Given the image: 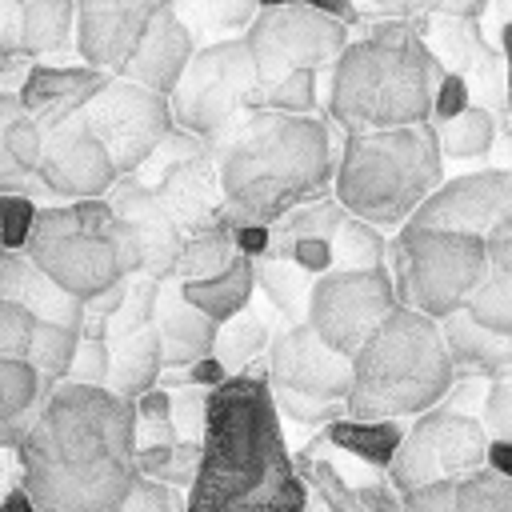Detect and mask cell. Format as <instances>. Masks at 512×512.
Segmentation results:
<instances>
[{"mask_svg":"<svg viewBox=\"0 0 512 512\" xmlns=\"http://www.w3.org/2000/svg\"><path fill=\"white\" fill-rule=\"evenodd\" d=\"M36 512H120L136 484V404L96 384H56L16 448Z\"/></svg>","mask_w":512,"mask_h":512,"instance_id":"obj_1","label":"cell"},{"mask_svg":"<svg viewBox=\"0 0 512 512\" xmlns=\"http://www.w3.org/2000/svg\"><path fill=\"white\" fill-rule=\"evenodd\" d=\"M312 492L284 440L268 372L228 376L208 392L200 468L188 512H308Z\"/></svg>","mask_w":512,"mask_h":512,"instance_id":"obj_2","label":"cell"},{"mask_svg":"<svg viewBox=\"0 0 512 512\" xmlns=\"http://www.w3.org/2000/svg\"><path fill=\"white\" fill-rule=\"evenodd\" d=\"M224 216L232 224H276L332 192L336 148L328 116L244 112L212 144Z\"/></svg>","mask_w":512,"mask_h":512,"instance_id":"obj_3","label":"cell"},{"mask_svg":"<svg viewBox=\"0 0 512 512\" xmlns=\"http://www.w3.org/2000/svg\"><path fill=\"white\" fill-rule=\"evenodd\" d=\"M440 80L444 60L408 24H380L336 56L324 108L344 136L432 124Z\"/></svg>","mask_w":512,"mask_h":512,"instance_id":"obj_4","label":"cell"},{"mask_svg":"<svg viewBox=\"0 0 512 512\" xmlns=\"http://www.w3.org/2000/svg\"><path fill=\"white\" fill-rule=\"evenodd\" d=\"M456 364L448 356L440 320L396 304L388 320L352 356V388L344 412L352 420H416L448 400Z\"/></svg>","mask_w":512,"mask_h":512,"instance_id":"obj_5","label":"cell"},{"mask_svg":"<svg viewBox=\"0 0 512 512\" xmlns=\"http://www.w3.org/2000/svg\"><path fill=\"white\" fill-rule=\"evenodd\" d=\"M444 184V156L432 124L348 132L336 148L332 196L380 232H400Z\"/></svg>","mask_w":512,"mask_h":512,"instance_id":"obj_6","label":"cell"},{"mask_svg":"<svg viewBox=\"0 0 512 512\" xmlns=\"http://www.w3.org/2000/svg\"><path fill=\"white\" fill-rule=\"evenodd\" d=\"M24 252L36 268H44L80 304H88L104 288L144 272L140 244H136L132 228L116 216L108 196L40 204Z\"/></svg>","mask_w":512,"mask_h":512,"instance_id":"obj_7","label":"cell"},{"mask_svg":"<svg viewBox=\"0 0 512 512\" xmlns=\"http://www.w3.org/2000/svg\"><path fill=\"white\" fill-rule=\"evenodd\" d=\"M388 272L396 280L400 304L444 320L464 312L472 292L488 272L484 236H460L444 228L404 224L388 244Z\"/></svg>","mask_w":512,"mask_h":512,"instance_id":"obj_8","label":"cell"},{"mask_svg":"<svg viewBox=\"0 0 512 512\" xmlns=\"http://www.w3.org/2000/svg\"><path fill=\"white\" fill-rule=\"evenodd\" d=\"M260 88V68L244 36H224L196 48L188 72L180 76L172 100L176 128L204 140L208 148L248 112L252 92Z\"/></svg>","mask_w":512,"mask_h":512,"instance_id":"obj_9","label":"cell"},{"mask_svg":"<svg viewBox=\"0 0 512 512\" xmlns=\"http://www.w3.org/2000/svg\"><path fill=\"white\" fill-rule=\"evenodd\" d=\"M488 448H492V436L476 412L436 404L416 420H408L404 440L388 464V480L400 496L432 480H456L488 468Z\"/></svg>","mask_w":512,"mask_h":512,"instance_id":"obj_10","label":"cell"},{"mask_svg":"<svg viewBox=\"0 0 512 512\" xmlns=\"http://www.w3.org/2000/svg\"><path fill=\"white\" fill-rule=\"evenodd\" d=\"M260 80H280L288 72L312 68L324 72L336 64V56L348 48V24L304 4H280V8H256L248 28L240 32Z\"/></svg>","mask_w":512,"mask_h":512,"instance_id":"obj_11","label":"cell"},{"mask_svg":"<svg viewBox=\"0 0 512 512\" xmlns=\"http://www.w3.org/2000/svg\"><path fill=\"white\" fill-rule=\"evenodd\" d=\"M80 116L92 136L108 148L120 176H136L176 128L172 100L128 76H112Z\"/></svg>","mask_w":512,"mask_h":512,"instance_id":"obj_12","label":"cell"},{"mask_svg":"<svg viewBox=\"0 0 512 512\" xmlns=\"http://www.w3.org/2000/svg\"><path fill=\"white\" fill-rule=\"evenodd\" d=\"M396 304H400V292L388 268H336L312 284L304 320L336 352L356 356Z\"/></svg>","mask_w":512,"mask_h":512,"instance_id":"obj_13","label":"cell"},{"mask_svg":"<svg viewBox=\"0 0 512 512\" xmlns=\"http://www.w3.org/2000/svg\"><path fill=\"white\" fill-rule=\"evenodd\" d=\"M136 176L156 188V196L164 200L172 220L184 228V236L224 216V192H220L212 148L180 128L168 132V140L152 152V160Z\"/></svg>","mask_w":512,"mask_h":512,"instance_id":"obj_14","label":"cell"},{"mask_svg":"<svg viewBox=\"0 0 512 512\" xmlns=\"http://www.w3.org/2000/svg\"><path fill=\"white\" fill-rule=\"evenodd\" d=\"M264 372L276 392H292V396H308V400H324V404H344V396L352 388V356H344L328 340H320V332L308 320L284 324L272 336Z\"/></svg>","mask_w":512,"mask_h":512,"instance_id":"obj_15","label":"cell"},{"mask_svg":"<svg viewBox=\"0 0 512 512\" xmlns=\"http://www.w3.org/2000/svg\"><path fill=\"white\" fill-rule=\"evenodd\" d=\"M120 172L108 156V148L92 136L84 116L64 120L60 128L44 132V156L36 168V192L52 204L68 200H100L116 188Z\"/></svg>","mask_w":512,"mask_h":512,"instance_id":"obj_16","label":"cell"},{"mask_svg":"<svg viewBox=\"0 0 512 512\" xmlns=\"http://www.w3.org/2000/svg\"><path fill=\"white\" fill-rule=\"evenodd\" d=\"M508 216H512V172L480 168V172L444 176V184L416 208V216L408 224L444 228V232H460V236H488Z\"/></svg>","mask_w":512,"mask_h":512,"instance_id":"obj_17","label":"cell"},{"mask_svg":"<svg viewBox=\"0 0 512 512\" xmlns=\"http://www.w3.org/2000/svg\"><path fill=\"white\" fill-rule=\"evenodd\" d=\"M296 468L324 512H404L400 492L392 488L388 472L360 464L356 456L332 448L324 436L296 456Z\"/></svg>","mask_w":512,"mask_h":512,"instance_id":"obj_18","label":"cell"},{"mask_svg":"<svg viewBox=\"0 0 512 512\" xmlns=\"http://www.w3.org/2000/svg\"><path fill=\"white\" fill-rule=\"evenodd\" d=\"M176 0H76V56L120 76L148 24Z\"/></svg>","mask_w":512,"mask_h":512,"instance_id":"obj_19","label":"cell"},{"mask_svg":"<svg viewBox=\"0 0 512 512\" xmlns=\"http://www.w3.org/2000/svg\"><path fill=\"white\" fill-rule=\"evenodd\" d=\"M108 200L140 244L144 276L176 280V264H180V252H184V228L172 220V212L164 208L156 188L144 184L140 176H120L116 188L108 192Z\"/></svg>","mask_w":512,"mask_h":512,"instance_id":"obj_20","label":"cell"},{"mask_svg":"<svg viewBox=\"0 0 512 512\" xmlns=\"http://www.w3.org/2000/svg\"><path fill=\"white\" fill-rule=\"evenodd\" d=\"M108 80L112 72H100L92 64H28L20 80V104L44 132H52L64 120H76Z\"/></svg>","mask_w":512,"mask_h":512,"instance_id":"obj_21","label":"cell"},{"mask_svg":"<svg viewBox=\"0 0 512 512\" xmlns=\"http://www.w3.org/2000/svg\"><path fill=\"white\" fill-rule=\"evenodd\" d=\"M192 56H196V28L180 16L176 4H168L148 24V32L140 36L136 52L120 68V76H128V80H136V84H144V88H152L160 96H172L180 76L192 64Z\"/></svg>","mask_w":512,"mask_h":512,"instance_id":"obj_22","label":"cell"},{"mask_svg":"<svg viewBox=\"0 0 512 512\" xmlns=\"http://www.w3.org/2000/svg\"><path fill=\"white\" fill-rule=\"evenodd\" d=\"M152 328L160 332V344H164V372H184L196 360L212 356L216 336H220V324L204 316L196 304H188V296L180 292V280L160 284Z\"/></svg>","mask_w":512,"mask_h":512,"instance_id":"obj_23","label":"cell"},{"mask_svg":"<svg viewBox=\"0 0 512 512\" xmlns=\"http://www.w3.org/2000/svg\"><path fill=\"white\" fill-rule=\"evenodd\" d=\"M0 300L20 304L36 320H48V324H72V328L84 324V304L68 296L44 268H36L28 252L0 248Z\"/></svg>","mask_w":512,"mask_h":512,"instance_id":"obj_24","label":"cell"},{"mask_svg":"<svg viewBox=\"0 0 512 512\" xmlns=\"http://www.w3.org/2000/svg\"><path fill=\"white\" fill-rule=\"evenodd\" d=\"M404 512H512V476L480 468L456 480H432L400 496Z\"/></svg>","mask_w":512,"mask_h":512,"instance_id":"obj_25","label":"cell"},{"mask_svg":"<svg viewBox=\"0 0 512 512\" xmlns=\"http://www.w3.org/2000/svg\"><path fill=\"white\" fill-rule=\"evenodd\" d=\"M488 272L468 300V316L500 336H512V224H496L488 236Z\"/></svg>","mask_w":512,"mask_h":512,"instance_id":"obj_26","label":"cell"},{"mask_svg":"<svg viewBox=\"0 0 512 512\" xmlns=\"http://www.w3.org/2000/svg\"><path fill=\"white\" fill-rule=\"evenodd\" d=\"M440 332H444V344H448V356H452L456 372L488 376V380L512 372V336H500V332L476 324L468 312L444 316Z\"/></svg>","mask_w":512,"mask_h":512,"instance_id":"obj_27","label":"cell"},{"mask_svg":"<svg viewBox=\"0 0 512 512\" xmlns=\"http://www.w3.org/2000/svg\"><path fill=\"white\" fill-rule=\"evenodd\" d=\"M48 388L40 372L20 356H0V448H20L32 432Z\"/></svg>","mask_w":512,"mask_h":512,"instance_id":"obj_28","label":"cell"},{"mask_svg":"<svg viewBox=\"0 0 512 512\" xmlns=\"http://www.w3.org/2000/svg\"><path fill=\"white\" fill-rule=\"evenodd\" d=\"M108 344H112L108 388L116 396L136 404L144 392L160 388V380H164V344H160V332L152 324L140 328V332H128V336H116Z\"/></svg>","mask_w":512,"mask_h":512,"instance_id":"obj_29","label":"cell"},{"mask_svg":"<svg viewBox=\"0 0 512 512\" xmlns=\"http://www.w3.org/2000/svg\"><path fill=\"white\" fill-rule=\"evenodd\" d=\"M76 48V0H20V52L32 64Z\"/></svg>","mask_w":512,"mask_h":512,"instance_id":"obj_30","label":"cell"},{"mask_svg":"<svg viewBox=\"0 0 512 512\" xmlns=\"http://www.w3.org/2000/svg\"><path fill=\"white\" fill-rule=\"evenodd\" d=\"M180 292L188 296V304H196L204 316H212L216 324L240 316L244 308H252L256 296V260L252 256H236L220 276L208 280H180Z\"/></svg>","mask_w":512,"mask_h":512,"instance_id":"obj_31","label":"cell"},{"mask_svg":"<svg viewBox=\"0 0 512 512\" xmlns=\"http://www.w3.org/2000/svg\"><path fill=\"white\" fill-rule=\"evenodd\" d=\"M404 428H408L404 420H352V416H340L320 436L332 448L356 456L360 464L388 472V464H392V456H396V448L404 440Z\"/></svg>","mask_w":512,"mask_h":512,"instance_id":"obj_32","label":"cell"},{"mask_svg":"<svg viewBox=\"0 0 512 512\" xmlns=\"http://www.w3.org/2000/svg\"><path fill=\"white\" fill-rule=\"evenodd\" d=\"M240 256L236 248V224L228 216L196 228L184 236V252H180V264H176V280H208V276H220L232 260Z\"/></svg>","mask_w":512,"mask_h":512,"instance_id":"obj_33","label":"cell"},{"mask_svg":"<svg viewBox=\"0 0 512 512\" xmlns=\"http://www.w3.org/2000/svg\"><path fill=\"white\" fill-rule=\"evenodd\" d=\"M312 284L316 276H308L304 268H296L292 260L284 256H256V288L264 292V300L288 320V324H300L308 316V300H312Z\"/></svg>","mask_w":512,"mask_h":512,"instance_id":"obj_34","label":"cell"},{"mask_svg":"<svg viewBox=\"0 0 512 512\" xmlns=\"http://www.w3.org/2000/svg\"><path fill=\"white\" fill-rule=\"evenodd\" d=\"M24 72H28L24 60H4L0 64V196H8V192L36 196V184L12 160V124L24 116V104H20V80H24Z\"/></svg>","mask_w":512,"mask_h":512,"instance_id":"obj_35","label":"cell"},{"mask_svg":"<svg viewBox=\"0 0 512 512\" xmlns=\"http://www.w3.org/2000/svg\"><path fill=\"white\" fill-rule=\"evenodd\" d=\"M268 344H272L268 320L256 308H244L240 316H232V320L220 324V336H216L212 356L224 364L228 376H240V372H252L256 368V356H268Z\"/></svg>","mask_w":512,"mask_h":512,"instance_id":"obj_36","label":"cell"},{"mask_svg":"<svg viewBox=\"0 0 512 512\" xmlns=\"http://www.w3.org/2000/svg\"><path fill=\"white\" fill-rule=\"evenodd\" d=\"M84 340V324L72 328V324H48V320H36V332H32V348H28V364L40 372L44 388L52 392L56 384L68 380V368L76 360V348Z\"/></svg>","mask_w":512,"mask_h":512,"instance_id":"obj_37","label":"cell"},{"mask_svg":"<svg viewBox=\"0 0 512 512\" xmlns=\"http://www.w3.org/2000/svg\"><path fill=\"white\" fill-rule=\"evenodd\" d=\"M432 128H436L444 160H476V156H488L496 144V120L484 104H468L460 116L432 124Z\"/></svg>","mask_w":512,"mask_h":512,"instance_id":"obj_38","label":"cell"},{"mask_svg":"<svg viewBox=\"0 0 512 512\" xmlns=\"http://www.w3.org/2000/svg\"><path fill=\"white\" fill-rule=\"evenodd\" d=\"M316 76L312 68L288 72L280 80H260V88L252 92L248 112H288V116H316Z\"/></svg>","mask_w":512,"mask_h":512,"instance_id":"obj_39","label":"cell"},{"mask_svg":"<svg viewBox=\"0 0 512 512\" xmlns=\"http://www.w3.org/2000/svg\"><path fill=\"white\" fill-rule=\"evenodd\" d=\"M200 468V440H176L164 448H136V472L160 484H172L180 492L192 488Z\"/></svg>","mask_w":512,"mask_h":512,"instance_id":"obj_40","label":"cell"},{"mask_svg":"<svg viewBox=\"0 0 512 512\" xmlns=\"http://www.w3.org/2000/svg\"><path fill=\"white\" fill-rule=\"evenodd\" d=\"M160 284H164V280H152V276H144V272H136V276L128 280V296H124L120 312L108 320V340L128 336V332H140V328H148V324L156 320Z\"/></svg>","mask_w":512,"mask_h":512,"instance_id":"obj_41","label":"cell"},{"mask_svg":"<svg viewBox=\"0 0 512 512\" xmlns=\"http://www.w3.org/2000/svg\"><path fill=\"white\" fill-rule=\"evenodd\" d=\"M36 212H40L36 196H24V192L0 196V244L12 248V252H24V244L32 236V224H36Z\"/></svg>","mask_w":512,"mask_h":512,"instance_id":"obj_42","label":"cell"},{"mask_svg":"<svg viewBox=\"0 0 512 512\" xmlns=\"http://www.w3.org/2000/svg\"><path fill=\"white\" fill-rule=\"evenodd\" d=\"M172 424L180 432V440H200L204 424H208V392L200 384H172Z\"/></svg>","mask_w":512,"mask_h":512,"instance_id":"obj_43","label":"cell"},{"mask_svg":"<svg viewBox=\"0 0 512 512\" xmlns=\"http://www.w3.org/2000/svg\"><path fill=\"white\" fill-rule=\"evenodd\" d=\"M480 424L492 440H512V372L488 380L480 400Z\"/></svg>","mask_w":512,"mask_h":512,"instance_id":"obj_44","label":"cell"},{"mask_svg":"<svg viewBox=\"0 0 512 512\" xmlns=\"http://www.w3.org/2000/svg\"><path fill=\"white\" fill-rule=\"evenodd\" d=\"M120 512H188V492L160 484V480H148V476H136Z\"/></svg>","mask_w":512,"mask_h":512,"instance_id":"obj_45","label":"cell"},{"mask_svg":"<svg viewBox=\"0 0 512 512\" xmlns=\"http://www.w3.org/2000/svg\"><path fill=\"white\" fill-rule=\"evenodd\" d=\"M108 372H112V344L108 340H96V336H84L80 348H76V360L68 368V380L72 384L108 388Z\"/></svg>","mask_w":512,"mask_h":512,"instance_id":"obj_46","label":"cell"},{"mask_svg":"<svg viewBox=\"0 0 512 512\" xmlns=\"http://www.w3.org/2000/svg\"><path fill=\"white\" fill-rule=\"evenodd\" d=\"M272 400L280 408V420H292V424H308V428H328L332 420L348 416L344 404H324V400H308V396H292V392H276L272 388Z\"/></svg>","mask_w":512,"mask_h":512,"instance_id":"obj_47","label":"cell"},{"mask_svg":"<svg viewBox=\"0 0 512 512\" xmlns=\"http://www.w3.org/2000/svg\"><path fill=\"white\" fill-rule=\"evenodd\" d=\"M32 332H36V316L12 300H0V356H20L28 360L32 348Z\"/></svg>","mask_w":512,"mask_h":512,"instance_id":"obj_48","label":"cell"},{"mask_svg":"<svg viewBox=\"0 0 512 512\" xmlns=\"http://www.w3.org/2000/svg\"><path fill=\"white\" fill-rule=\"evenodd\" d=\"M468 104H472V100H468V84H464V76L444 72V80H440V88H436V104H432V124H444V120L460 116Z\"/></svg>","mask_w":512,"mask_h":512,"instance_id":"obj_49","label":"cell"},{"mask_svg":"<svg viewBox=\"0 0 512 512\" xmlns=\"http://www.w3.org/2000/svg\"><path fill=\"white\" fill-rule=\"evenodd\" d=\"M24 60L20 52V0H0V64Z\"/></svg>","mask_w":512,"mask_h":512,"instance_id":"obj_50","label":"cell"},{"mask_svg":"<svg viewBox=\"0 0 512 512\" xmlns=\"http://www.w3.org/2000/svg\"><path fill=\"white\" fill-rule=\"evenodd\" d=\"M236 248L244 256H264L272 248V228L268 224H236Z\"/></svg>","mask_w":512,"mask_h":512,"instance_id":"obj_51","label":"cell"},{"mask_svg":"<svg viewBox=\"0 0 512 512\" xmlns=\"http://www.w3.org/2000/svg\"><path fill=\"white\" fill-rule=\"evenodd\" d=\"M260 8H280V4H304V8H320V12H328V16H336V20H344V24H352L356 20V4L352 0H256Z\"/></svg>","mask_w":512,"mask_h":512,"instance_id":"obj_52","label":"cell"},{"mask_svg":"<svg viewBox=\"0 0 512 512\" xmlns=\"http://www.w3.org/2000/svg\"><path fill=\"white\" fill-rule=\"evenodd\" d=\"M24 484V464L16 448H0V500Z\"/></svg>","mask_w":512,"mask_h":512,"instance_id":"obj_53","label":"cell"},{"mask_svg":"<svg viewBox=\"0 0 512 512\" xmlns=\"http://www.w3.org/2000/svg\"><path fill=\"white\" fill-rule=\"evenodd\" d=\"M488 468H496L500 476H512V440H492V448H488Z\"/></svg>","mask_w":512,"mask_h":512,"instance_id":"obj_54","label":"cell"},{"mask_svg":"<svg viewBox=\"0 0 512 512\" xmlns=\"http://www.w3.org/2000/svg\"><path fill=\"white\" fill-rule=\"evenodd\" d=\"M428 4L448 12V16H460V20H468V16H476L484 8V0H428Z\"/></svg>","mask_w":512,"mask_h":512,"instance_id":"obj_55","label":"cell"},{"mask_svg":"<svg viewBox=\"0 0 512 512\" xmlns=\"http://www.w3.org/2000/svg\"><path fill=\"white\" fill-rule=\"evenodd\" d=\"M0 512H36V504H32V496L24 488H16V492H8L0 500Z\"/></svg>","mask_w":512,"mask_h":512,"instance_id":"obj_56","label":"cell"},{"mask_svg":"<svg viewBox=\"0 0 512 512\" xmlns=\"http://www.w3.org/2000/svg\"><path fill=\"white\" fill-rule=\"evenodd\" d=\"M376 8H388V12H404V8H420V4H428V0H372Z\"/></svg>","mask_w":512,"mask_h":512,"instance_id":"obj_57","label":"cell"},{"mask_svg":"<svg viewBox=\"0 0 512 512\" xmlns=\"http://www.w3.org/2000/svg\"><path fill=\"white\" fill-rule=\"evenodd\" d=\"M504 60H508V108H512V24L504 28Z\"/></svg>","mask_w":512,"mask_h":512,"instance_id":"obj_58","label":"cell"},{"mask_svg":"<svg viewBox=\"0 0 512 512\" xmlns=\"http://www.w3.org/2000/svg\"><path fill=\"white\" fill-rule=\"evenodd\" d=\"M508 224H512V216H508Z\"/></svg>","mask_w":512,"mask_h":512,"instance_id":"obj_59","label":"cell"},{"mask_svg":"<svg viewBox=\"0 0 512 512\" xmlns=\"http://www.w3.org/2000/svg\"><path fill=\"white\" fill-rule=\"evenodd\" d=\"M0 248H4V244H0Z\"/></svg>","mask_w":512,"mask_h":512,"instance_id":"obj_60","label":"cell"}]
</instances>
